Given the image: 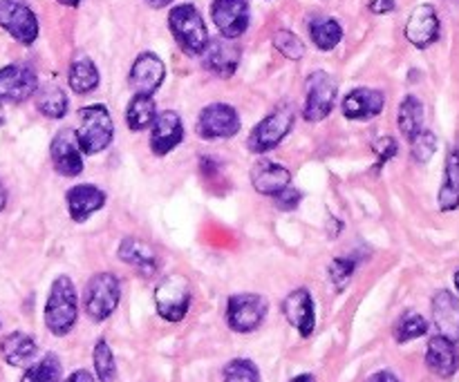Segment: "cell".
Wrapping results in <instances>:
<instances>
[{"instance_id":"8d00e7d4","label":"cell","mask_w":459,"mask_h":382,"mask_svg":"<svg viewBox=\"0 0 459 382\" xmlns=\"http://www.w3.org/2000/svg\"><path fill=\"white\" fill-rule=\"evenodd\" d=\"M411 146L412 159H415L417 164H429V161L433 159L435 150H437V137H435L430 130L424 128L415 139H412Z\"/></svg>"},{"instance_id":"484cf974","label":"cell","mask_w":459,"mask_h":382,"mask_svg":"<svg viewBox=\"0 0 459 382\" xmlns=\"http://www.w3.org/2000/svg\"><path fill=\"white\" fill-rule=\"evenodd\" d=\"M437 201L444 213L459 208V146H453L446 155V168H444V182Z\"/></svg>"},{"instance_id":"30bf717a","label":"cell","mask_w":459,"mask_h":382,"mask_svg":"<svg viewBox=\"0 0 459 382\" xmlns=\"http://www.w3.org/2000/svg\"><path fill=\"white\" fill-rule=\"evenodd\" d=\"M0 27L22 45L39 38V18L25 0H0Z\"/></svg>"},{"instance_id":"4fadbf2b","label":"cell","mask_w":459,"mask_h":382,"mask_svg":"<svg viewBox=\"0 0 459 382\" xmlns=\"http://www.w3.org/2000/svg\"><path fill=\"white\" fill-rule=\"evenodd\" d=\"M184 141L182 116L173 110H164L152 121L151 150L155 157H166Z\"/></svg>"},{"instance_id":"6da1fadb","label":"cell","mask_w":459,"mask_h":382,"mask_svg":"<svg viewBox=\"0 0 459 382\" xmlns=\"http://www.w3.org/2000/svg\"><path fill=\"white\" fill-rule=\"evenodd\" d=\"M79 307H76L74 284L67 276H58L49 289L48 304H45V325L54 335L63 338L76 325Z\"/></svg>"},{"instance_id":"ffe728a7","label":"cell","mask_w":459,"mask_h":382,"mask_svg":"<svg viewBox=\"0 0 459 382\" xmlns=\"http://www.w3.org/2000/svg\"><path fill=\"white\" fill-rule=\"evenodd\" d=\"M117 255H119L121 262L133 267L143 277H152L160 271V255H157V250L143 240H139V237H124Z\"/></svg>"},{"instance_id":"ba28073f","label":"cell","mask_w":459,"mask_h":382,"mask_svg":"<svg viewBox=\"0 0 459 382\" xmlns=\"http://www.w3.org/2000/svg\"><path fill=\"white\" fill-rule=\"evenodd\" d=\"M269 304L258 293H238L227 300V325L236 334H251L264 322Z\"/></svg>"},{"instance_id":"7bdbcfd3","label":"cell","mask_w":459,"mask_h":382,"mask_svg":"<svg viewBox=\"0 0 459 382\" xmlns=\"http://www.w3.org/2000/svg\"><path fill=\"white\" fill-rule=\"evenodd\" d=\"M65 382H94V378H92V374H90V371L79 369V371H74V374H72Z\"/></svg>"},{"instance_id":"1f68e13d","label":"cell","mask_w":459,"mask_h":382,"mask_svg":"<svg viewBox=\"0 0 459 382\" xmlns=\"http://www.w3.org/2000/svg\"><path fill=\"white\" fill-rule=\"evenodd\" d=\"M63 367L61 361H58L54 353H48V356L40 358L39 362L27 367L25 376H22L21 382H61Z\"/></svg>"},{"instance_id":"44dd1931","label":"cell","mask_w":459,"mask_h":382,"mask_svg":"<svg viewBox=\"0 0 459 382\" xmlns=\"http://www.w3.org/2000/svg\"><path fill=\"white\" fill-rule=\"evenodd\" d=\"M106 192L101 188L92 186V183H79V186H72L65 192L67 210H70V217L76 224L85 222L90 215H94L97 210H101L106 206Z\"/></svg>"},{"instance_id":"2e32d148","label":"cell","mask_w":459,"mask_h":382,"mask_svg":"<svg viewBox=\"0 0 459 382\" xmlns=\"http://www.w3.org/2000/svg\"><path fill=\"white\" fill-rule=\"evenodd\" d=\"M385 97L381 89L372 88H357L345 94L341 101V112L350 121H370L384 112Z\"/></svg>"},{"instance_id":"9c48e42d","label":"cell","mask_w":459,"mask_h":382,"mask_svg":"<svg viewBox=\"0 0 459 382\" xmlns=\"http://www.w3.org/2000/svg\"><path fill=\"white\" fill-rule=\"evenodd\" d=\"M197 137L204 141H218V139L236 137L240 132V116L236 107L227 103H211L197 116Z\"/></svg>"},{"instance_id":"b9f144b4","label":"cell","mask_w":459,"mask_h":382,"mask_svg":"<svg viewBox=\"0 0 459 382\" xmlns=\"http://www.w3.org/2000/svg\"><path fill=\"white\" fill-rule=\"evenodd\" d=\"M368 382H399V378L394 374H390V371H377V374H372Z\"/></svg>"},{"instance_id":"603a6c76","label":"cell","mask_w":459,"mask_h":382,"mask_svg":"<svg viewBox=\"0 0 459 382\" xmlns=\"http://www.w3.org/2000/svg\"><path fill=\"white\" fill-rule=\"evenodd\" d=\"M426 365L439 378H453L459 369V349L457 343H451L444 335L430 338L429 349H426Z\"/></svg>"},{"instance_id":"d590c367","label":"cell","mask_w":459,"mask_h":382,"mask_svg":"<svg viewBox=\"0 0 459 382\" xmlns=\"http://www.w3.org/2000/svg\"><path fill=\"white\" fill-rule=\"evenodd\" d=\"M224 382H260V371L247 358H236L224 367Z\"/></svg>"},{"instance_id":"bcb514c9","label":"cell","mask_w":459,"mask_h":382,"mask_svg":"<svg viewBox=\"0 0 459 382\" xmlns=\"http://www.w3.org/2000/svg\"><path fill=\"white\" fill-rule=\"evenodd\" d=\"M291 382H316V380H314L312 374H303V376H296Z\"/></svg>"},{"instance_id":"d6986e66","label":"cell","mask_w":459,"mask_h":382,"mask_svg":"<svg viewBox=\"0 0 459 382\" xmlns=\"http://www.w3.org/2000/svg\"><path fill=\"white\" fill-rule=\"evenodd\" d=\"M166 76V67L161 63V58L152 52L139 54L137 61L133 63V70H130V85L137 94H152L161 88Z\"/></svg>"},{"instance_id":"3957f363","label":"cell","mask_w":459,"mask_h":382,"mask_svg":"<svg viewBox=\"0 0 459 382\" xmlns=\"http://www.w3.org/2000/svg\"><path fill=\"white\" fill-rule=\"evenodd\" d=\"M169 27L184 54H188V56H202L204 54L211 38L200 12L193 4H178V7L170 9Z\"/></svg>"},{"instance_id":"681fc988","label":"cell","mask_w":459,"mask_h":382,"mask_svg":"<svg viewBox=\"0 0 459 382\" xmlns=\"http://www.w3.org/2000/svg\"><path fill=\"white\" fill-rule=\"evenodd\" d=\"M455 286H457V291H459V271L455 273Z\"/></svg>"},{"instance_id":"ab89813d","label":"cell","mask_w":459,"mask_h":382,"mask_svg":"<svg viewBox=\"0 0 459 382\" xmlns=\"http://www.w3.org/2000/svg\"><path fill=\"white\" fill-rule=\"evenodd\" d=\"M299 201H300V192L291 186H287L285 191L276 195V206L281 210H294L296 206H299Z\"/></svg>"},{"instance_id":"f6af8a7d","label":"cell","mask_w":459,"mask_h":382,"mask_svg":"<svg viewBox=\"0 0 459 382\" xmlns=\"http://www.w3.org/2000/svg\"><path fill=\"white\" fill-rule=\"evenodd\" d=\"M4 206H7V191H4V186L0 183V213L4 210Z\"/></svg>"},{"instance_id":"f907efd6","label":"cell","mask_w":459,"mask_h":382,"mask_svg":"<svg viewBox=\"0 0 459 382\" xmlns=\"http://www.w3.org/2000/svg\"><path fill=\"white\" fill-rule=\"evenodd\" d=\"M453 3H459V0H453Z\"/></svg>"},{"instance_id":"ac0fdd59","label":"cell","mask_w":459,"mask_h":382,"mask_svg":"<svg viewBox=\"0 0 459 382\" xmlns=\"http://www.w3.org/2000/svg\"><path fill=\"white\" fill-rule=\"evenodd\" d=\"M49 157H52L54 170L63 177H76L83 173V152L76 146L70 130H61L49 143Z\"/></svg>"},{"instance_id":"7c38bea8","label":"cell","mask_w":459,"mask_h":382,"mask_svg":"<svg viewBox=\"0 0 459 382\" xmlns=\"http://www.w3.org/2000/svg\"><path fill=\"white\" fill-rule=\"evenodd\" d=\"M211 18L224 38H240L249 27V3L247 0H213Z\"/></svg>"},{"instance_id":"e0dca14e","label":"cell","mask_w":459,"mask_h":382,"mask_svg":"<svg viewBox=\"0 0 459 382\" xmlns=\"http://www.w3.org/2000/svg\"><path fill=\"white\" fill-rule=\"evenodd\" d=\"M282 313H285L287 322L299 331L303 338H309L316 327V309H314V300L307 289H296L282 300Z\"/></svg>"},{"instance_id":"8992f818","label":"cell","mask_w":459,"mask_h":382,"mask_svg":"<svg viewBox=\"0 0 459 382\" xmlns=\"http://www.w3.org/2000/svg\"><path fill=\"white\" fill-rule=\"evenodd\" d=\"M296 112L294 107L282 106L276 107L272 115L264 116L254 130H251L249 139H247V148L255 155H264V152L273 150V148L281 146L282 139L290 134L291 125H294Z\"/></svg>"},{"instance_id":"7dc6e473","label":"cell","mask_w":459,"mask_h":382,"mask_svg":"<svg viewBox=\"0 0 459 382\" xmlns=\"http://www.w3.org/2000/svg\"><path fill=\"white\" fill-rule=\"evenodd\" d=\"M56 3L65 4V7H76V4H79L81 0H56Z\"/></svg>"},{"instance_id":"ee69618b","label":"cell","mask_w":459,"mask_h":382,"mask_svg":"<svg viewBox=\"0 0 459 382\" xmlns=\"http://www.w3.org/2000/svg\"><path fill=\"white\" fill-rule=\"evenodd\" d=\"M148 4H151L152 9H161V7H169L170 3H173V0H146Z\"/></svg>"},{"instance_id":"d6a6232c","label":"cell","mask_w":459,"mask_h":382,"mask_svg":"<svg viewBox=\"0 0 459 382\" xmlns=\"http://www.w3.org/2000/svg\"><path fill=\"white\" fill-rule=\"evenodd\" d=\"M426 334H429V322L415 311L403 313L397 320V325H394V340H397L399 344L411 343V340L421 338V335Z\"/></svg>"},{"instance_id":"9a60e30c","label":"cell","mask_w":459,"mask_h":382,"mask_svg":"<svg viewBox=\"0 0 459 382\" xmlns=\"http://www.w3.org/2000/svg\"><path fill=\"white\" fill-rule=\"evenodd\" d=\"M202 56H204V70L218 79H229L236 74L240 65V47L233 43V38H224V36L209 40Z\"/></svg>"},{"instance_id":"cb8c5ba5","label":"cell","mask_w":459,"mask_h":382,"mask_svg":"<svg viewBox=\"0 0 459 382\" xmlns=\"http://www.w3.org/2000/svg\"><path fill=\"white\" fill-rule=\"evenodd\" d=\"M433 320L439 335L459 343V298L451 291H437L433 298Z\"/></svg>"},{"instance_id":"7a4b0ae2","label":"cell","mask_w":459,"mask_h":382,"mask_svg":"<svg viewBox=\"0 0 459 382\" xmlns=\"http://www.w3.org/2000/svg\"><path fill=\"white\" fill-rule=\"evenodd\" d=\"M115 137V125L106 106H88L79 110V130L74 132L76 146L83 155H99Z\"/></svg>"},{"instance_id":"5bb4252c","label":"cell","mask_w":459,"mask_h":382,"mask_svg":"<svg viewBox=\"0 0 459 382\" xmlns=\"http://www.w3.org/2000/svg\"><path fill=\"white\" fill-rule=\"evenodd\" d=\"M406 38L408 43L415 45L417 49H426L439 38V16L433 4L424 3L412 9L411 18L406 22Z\"/></svg>"},{"instance_id":"f35d334b","label":"cell","mask_w":459,"mask_h":382,"mask_svg":"<svg viewBox=\"0 0 459 382\" xmlns=\"http://www.w3.org/2000/svg\"><path fill=\"white\" fill-rule=\"evenodd\" d=\"M372 150H375L377 157H379V159H377V170H381L394 155H397L399 146L393 137H381L379 141L372 143Z\"/></svg>"},{"instance_id":"f1b7e54d","label":"cell","mask_w":459,"mask_h":382,"mask_svg":"<svg viewBox=\"0 0 459 382\" xmlns=\"http://www.w3.org/2000/svg\"><path fill=\"white\" fill-rule=\"evenodd\" d=\"M157 116V106L155 98L148 97V94H134L130 98L128 107H126V123L133 132H142L148 125H152Z\"/></svg>"},{"instance_id":"277c9868","label":"cell","mask_w":459,"mask_h":382,"mask_svg":"<svg viewBox=\"0 0 459 382\" xmlns=\"http://www.w3.org/2000/svg\"><path fill=\"white\" fill-rule=\"evenodd\" d=\"M121 300V282L112 273H97L85 286L83 304L90 320L103 322L117 311Z\"/></svg>"},{"instance_id":"5b68a950","label":"cell","mask_w":459,"mask_h":382,"mask_svg":"<svg viewBox=\"0 0 459 382\" xmlns=\"http://www.w3.org/2000/svg\"><path fill=\"white\" fill-rule=\"evenodd\" d=\"M191 282L184 276H166L155 289V309L166 322H182L191 309Z\"/></svg>"},{"instance_id":"4316f807","label":"cell","mask_w":459,"mask_h":382,"mask_svg":"<svg viewBox=\"0 0 459 382\" xmlns=\"http://www.w3.org/2000/svg\"><path fill=\"white\" fill-rule=\"evenodd\" d=\"M67 107H70V101H67L65 89L58 88L56 83H48L36 89V110L48 119H63L67 115Z\"/></svg>"},{"instance_id":"f546056e","label":"cell","mask_w":459,"mask_h":382,"mask_svg":"<svg viewBox=\"0 0 459 382\" xmlns=\"http://www.w3.org/2000/svg\"><path fill=\"white\" fill-rule=\"evenodd\" d=\"M309 36H312L314 45L323 52H330L336 45L343 40V27L339 21L327 16H318L309 22Z\"/></svg>"},{"instance_id":"74e56055","label":"cell","mask_w":459,"mask_h":382,"mask_svg":"<svg viewBox=\"0 0 459 382\" xmlns=\"http://www.w3.org/2000/svg\"><path fill=\"white\" fill-rule=\"evenodd\" d=\"M354 271H357V262L352 258H336L330 264V280L336 286V291H343L350 284Z\"/></svg>"},{"instance_id":"e575fe53","label":"cell","mask_w":459,"mask_h":382,"mask_svg":"<svg viewBox=\"0 0 459 382\" xmlns=\"http://www.w3.org/2000/svg\"><path fill=\"white\" fill-rule=\"evenodd\" d=\"M273 47H276L282 56L290 58V61H300V58L305 56L303 40L290 30H278L276 34H273Z\"/></svg>"},{"instance_id":"836d02e7","label":"cell","mask_w":459,"mask_h":382,"mask_svg":"<svg viewBox=\"0 0 459 382\" xmlns=\"http://www.w3.org/2000/svg\"><path fill=\"white\" fill-rule=\"evenodd\" d=\"M94 371H97L99 382H115L117 378L115 356H112L106 340H99V343L94 344Z\"/></svg>"},{"instance_id":"4dcf8cb0","label":"cell","mask_w":459,"mask_h":382,"mask_svg":"<svg viewBox=\"0 0 459 382\" xmlns=\"http://www.w3.org/2000/svg\"><path fill=\"white\" fill-rule=\"evenodd\" d=\"M99 88V70L92 58L81 56L70 65V89L74 94H90Z\"/></svg>"},{"instance_id":"7402d4cb","label":"cell","mask_w":459,"mask_h":382,"mask_svg":"<svg viewBox=\"0 0 459 382\" xmlns=\"http://www.w3.org/2000/svg\"><path fill=\"white\" fill-rule=\"evenodd\" d=\"M249 177H251V183H254L255 192L267 197H276L278 192H282L287 186H291L290 170L282 168L281 164L269 159L255 161Z\"/></svg>"},{"instance_id":"52a82bcc","label":"cell","mask_w":459,"mask_h":382,"mask_svg":"<svg viewBox=\"0 0 459 382\" xmlns=\"http://www.w3.org/2000/svg\"><path fill=\"white\" fill-rule=\"evenodd\" d=\"M307 98H305L303 107V119L309 123H318V121L327 119L330 112L336 106V94H339V85H336L334 76L327 72H312L307 76Z\"/></svg>"},{"instance_id":"c3c4849f","label":"cell","mask_w":459,"mask_h":382,"mask_svg":"<svg viewBox=\"0 0 459 382\" xmlns=\"http://www.w3.org/2000/svg\"><path fill=\"white\" fill-rule=\"evenodd\" d=\"M4 123V112H3V103H0V125Z\"/></svg>"},{"instance_id":"8fae6325","label":"cell","mask_w":459,"mask_h":382,"mask_svg":"<svg viewBox=\"0 0 459 382\" xmlns=\"http://www.w3.org/2000/svg\"><path fill=\"white\" fill-rule=\"evenodd\" d=\"M39 89V76L34 67L25 63H12L0 67V103H22Z\"/></svg>"},{"instance_id":"83f0119b","label":"cell","mask_w":459,"mask_h":382,"mask_svg":"<svg viewBox=\"0 0 459 382\" xmlns=\"http://www.w3.org/2000/svg\"><path fill=\"white\" fill-rule=\"evenodd\" d=\"M397 123L399 130H402V137L408 139V141H412V139L424 130V103H421L415 94H408L402 101Z\"/></svg>"},{"instance_id":"60d3db41","label":"cell","mask_w":459,"mask_h":382,"mask_svg":"<svg viewBox=\"0 0 459 382\" xmlns=\"http://www.w3.org/2000/svg\"><path fill=\"white\" fill-rule=\"evenodd\" d=\"M372 13H390L394 12V0H370Z\"/></svg>"},{"instance_id":"d4e9b609","label":"cell","mask_w":459,"mask_h":382,"mask_svg":"<svg viewBox=\"0 0 459 382\" xmlns=\"http://www.w3.org/2000/svg\"><path fill=\"white\" fill-rule=\"evenodd\" d=\"M0 353H3L4 362L12 367H30L34 362L39 347H36L34 338L21 331H13V334L4 335L3 343H0Z\"/></svg>"}]
</instances>
